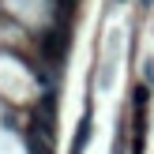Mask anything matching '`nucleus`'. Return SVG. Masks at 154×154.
Listing matches in <instances>:
<instances>
[{
	"instance_id": "f257e3e1",
	"label": "nucleus",
	"mask_w": 154,
	"mask_h": 154,
	"mask_svg": "<svg viewBox=\"0 0 154 154\" xmlns=\"http://www.w3.org/2000/svg\"><path fill=\"white\" fill-rule=\"evenodd\" d=\"M68 42H64V30H57V34H45V53L49 57H64Z\"/></svg>"
},
{
	"instance_id": "f03ea898",
	"label": "nucleus",
	"mask_w": 154,
	"mask_h": 154,
	"mask_svg": "<svg viewBox=\"0 0 154 154\" xmlns=\"http://www.w3.org/2000/svg\"><path fill=\"white\" fill-rule=\"evenodd\" d=\"M87 139H90V117L79 124V132H75V143H72V154H83V147H87Z\"/></svg>"
}]
</instances>
